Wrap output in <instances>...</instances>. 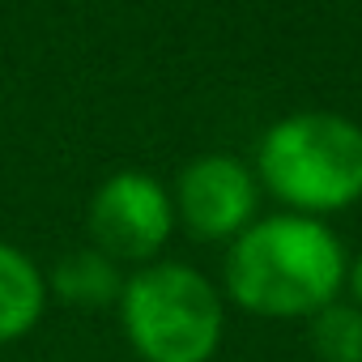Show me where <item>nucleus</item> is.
<instances>
[{
  "instance_id": "1",
  "label": "nucleus",
  "mask_w": 362,
  "mask_h": 362,
  "mask_svg": "<svg viewBox=\"0 0 362 362\" xmlns=\"http://www.w3.org/2000/svg\"><path fill=\"white\" fill-rule=\"evenodd\" d=\"M341 281V239L307 214L252 222L243 235H235V247L226 256V290L239 307L256 315H315L337 298Z\"/></svg>"
},
{
  "instance_id": "2",
  "label": "nucleus",
  "mask_w": 362,
  "mask_h": 362,
  "mask_svg": "<svg viewBox=\"0 0 362 362\" xmlns=\"http://www.w3.org/2000/svg\"><path fill=\"white\" fill-rule=\"evenodd\" d=\"M260 179L303 214H337L362 197V128L332 111H298L260 141Z\"/></svg>"
},
{
  "instance_id": "3",
  "label": "nucleus",
  "mask_w": 362,
  "mask_h": 362,
  "mask_svg": "<svg viewBox=\"0 0 362 362\" xmlns=\"http://www.w3.org/2000/svg\"><path fill=\"white\" fill-rule=\"evenodd\" d=\"M119 320L145 362H209L222 341L218 290L188 264H145L128 277Z\"/></svg>"
},
{
  "instance_id": "4",
  "label": "nucleus",
  "mask_w": 362,
  "mask_h": 362,
  "mask_svg": "<svg viewBox=\"0 0 362 362\" xmlns=\"http://www.w3.org/2000/svg\"><path fill=\"white\" fill-rule=\"evenodd\" d=\"M90 239L103 256L145 264L162 252L175 226V201L170 192L145 170H119L94 188L86 209Z\"/></svg>"
},
{
  "instance_id": "5",
  "label": "nucleus",
  "mask_w": 362,
  "mask_h": 362,
  "mask_svg": "<svg viewBox=\"0 0 362 362\" xmlns=\"http://www.w3.org/2000/svg\"><path fill=\"white\" fill-rule=\"evenodd\" d=\"M256 179L243 162L226 153L197 158L175 188V218L197 239H235L252 226Z\"/></svg>"
},
{
  "instance_id": "6",
  "label": "nucleus",
  "mask_w": 362,
  "mask_h": 362,
  "mask_svg": "<svg viewBox=\"0 0 362 362\" xmlns=\"http://www.w3.org/2000/svg\"><path fill=\"white\" fill-rule=\"evenodd\" d=\"M47 307V277L39 264L13 247L0 243V345L26 337Z\"/></svg>"
},
{
  "instance_id": "7",
  "label": "nucleus",
  "mask_w": 362,
  "mask_h": 362,
  "mask_svg": "<svg viewBox=\"0 0 362 362\" xmlns=\"http://www.w3.org/2000/svg\"><path fill=\"white\" fill-rule=\"evenodd\" d=\"M119 290H124L119 264L111 256H103L98 247L69 252L52 269V286H47V294H56V298H64L73 307H107V303H119Z\"/></svg>"
},
{
  "instance_id": "8",
  "label": "nucleus",
  "mask_w": 362,
  "mask_h": 362,
  "mask_svg": "<svg viewBox=\"0 0 362 362\" xmlns=\"http://www.w3.org/2000/svg\"><path fill=\"white\" fill-rule=\"evenodd\" d=\"M311 345L320 362H362V307H320L311 324Z\"/></svg>"
},
{
  "instance_id": "9",
  "label": "nucleus",
  "mask_w": 362,
  "mask_h": 362,
  "mask_svg": "<svg viewBox=\"0 0 362 362\" xmlns=\"http://www.w3.org/2000/svg\"><path fill=\"white\" fill-rule=\"evenodd\" d=\"M349 286H354V298H358V307H362V256H358V264H354V273H349Z\"/></svg>"
}]
</instances>
